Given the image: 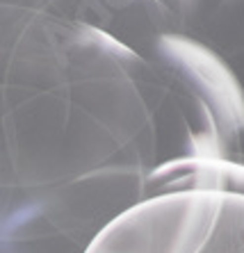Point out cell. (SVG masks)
<instances>
[{
    "label": "cell",
    "mask_w": 244,
    "mask_h": 253,
    "mask_svg": "<svg viewBox=\"0 0 244 253\" xmlns=\"http://www.w3.org/2000/svg\"><path fill=\"white\" fill-rule=\"evenodd\" d=\"M199 42L212 48L244 87V0H217Z\"/></svg>",
    "instance_id": "3957f363"
},
{
    "label": "cell",
    "mask_w": 244,
    "mask_h": 253,
    "mask_svg": "<svg viewBox=\"0 0 244 253\" xmlns=\"http://www.w3.org/2000/svg\"><path fill=\"white\" fill-rule=\"evenodd\" d=\"M167 192H212L244 196V162L231 158H171L146 173L144 196Z\"/></svg>",
    "instance_id": "7a4b0ae2"
},
{
    "label": "cell",
    "mask_w": 244,
    "mask_h": 253,
    "mask_svg": "<svg viewBox=\"0 0 244 253\" xmlns=\"http://www.w3.org/2000/svg\"><path fill=\"white\" fill-rule=\"evenodd\" d=\"M201 253H244V196L221 194L219 214Z\"/></svg>",
    "instance_id": "277c9868"
},
{
    "label": "cell",
    "mask_w": 244,
    "mask_h": 253,
    "mask_svg": "<svg viewBox=\"0 0 244 253\" xmlns=\"http://www.w3.org/2000/svg\"><path fill=\"white\" fill-rule=\"evenodd\" d=\"M219 206L212 192L144 196L110 219L84 253H201Z\"/></svg>",
    "instance_id": "6da1fadb"
},
{
    "label": "cell",
    "mask_w": 244,
    "mask_h": 253,
    "mask_svg": "<svg viewBox=\"0 0 244 253\" xmlns=\"http://www.w3.org/2000/svg\"><path fill=\"white\" fill-rule=\"evenodd\" d=\"M160 2L169 9L180 32L194 37V39L201 37L203 28L217 5V0H160Z\"/></svg>",
    "instance_id": "5b68a950"
}]
</instances>
